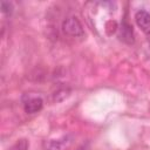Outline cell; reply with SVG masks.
<instances>
[{
  "label": "cell",
  "mask_w": 150,
  "mask_h": 150,
  "mask_svg": "<svg viewBox=\"0 0 150 150\" xmlns=\"http://www.w3.org/2000/svg\"><path fill=\"white\" fill-rule=\"evenodd\" d=\"M68 94H69V89H66V88L59 89L54 93V100L55 101H62L68 96Z\"/></svg>",
  "instance_id": "obj_7"
},
{
  "label": "cell",
  "mask_w": 150,
  "mask_h": 150,
  "mask_svg": "<svg viewBox=\"0 0 150 150\" xmlns=\"http://www.w3.org/2000/svg\"><path fill=\"white\" fill-rule=\"evenodd\" d=\"M8 150H28V142L26 139H20L13 144Z\"/></svg>",
  "instance_id": "obj_6"
},
{
  "label": "cell",
  "mask_w": 150,
  "mask_h": 150,
  "mask_svg": "<svg viewBox=\"0 0 150 150\" xmlns=\"http://www.w3.org/2000/svg\"><path fill=\"white\" fill-rule=\"evenodd\" d=\"M137 26L145 33L150 34V14L145 11H138L135 15Z\"/></svg>",
  "instance_id": "obj_2"
},
{
  "label": "cell",
  "mask_w": 150,
  "mask_h": 150,
  "mask_svg": "<svg viewBox=\"0 0 150 150\" xmlns=\"http://www.w3.org/2000/svg\"><path fill=\"white\" fill-rule=\"evenodd\" d=\"M0 6H1V11H2V13H5V14H11V13H12L13 6H12L11 2H8V1H1Z\"/></svg>",
  "instance_id": "obj_8"
},
{
  "label": "cell",
  "mask_w": 150,
  "mask_h": 150,
  "mask_svg": "<svg viewBox=\"0 0 150 150\" xmlns=\"http://www.w3.org/2000/svg\"><path fill=\"white\" fill-rule=\"evenodd\" d=\"M62 30L64 34L69 36H74V38L82 36L84 33L81 22L75 16H69L62 22Z\"/></svg>",
  "instance_id": "obj_1"
},
{
  "label": "cell",
  "mask_w": 150,
  "mask_h": 150,
  "mask_svg": "<svg viewBox=\"0 0 150 150\" xmlns=\"http://www.w3.org/2000/svg\"><path fill=\"white\" fill-rule=\"evenodd\" d=\"M67 138L63 137L61 139H50V141H47L45 142V149L46 150H63L66 146H67Z\"/></svg>",
  "instance_id": "obj_4"
},
{
  "label": "cell",
  "mask_w": 150,
  "mask_h": 150,
  "mask_svg": "<svg viewBox=\"0 0 150 150\" xmlns=\"http://www.w3.org/2000/svg\"><path fill=\"white\" fill-rule=\"evenodd\" d=\"M42 105H43V101L40 97H30L25 102L23 108L27 114H35L42 109Z\"/></svg>",
  "instance_id": "obj_3"
},
{
  "label": "cell",
  "mask_w": 150,
  "mask_h": 150,
  "mask_svg": "<svg viewBox=\"0 0 150 150\" xmlns=\"http://www.w3.org/2000/svg\"><path fill=\"white\" fill-rule=\"evenodd\" d=\"M121 36L124 41L127 42H132V30L130 28V26H128L127 23H123L121 27Z\"/></svg>",
  "instance_id": "obj_5"
}]
</instances>
